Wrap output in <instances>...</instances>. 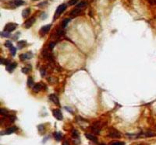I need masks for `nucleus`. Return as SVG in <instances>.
<instances>
[{
    "mask_svg": "<svg viewBox=\"0 0 156 145\" xmlns=\"http://www.w3.org/2000/svg\"><path fill=\"white\" fill-rule=\"evenodd\" d=\"M66 9V4H61L59 6H58L56 11H55V16H54V19H55L57 17L59 16V15L64 12V10Z\"/></svg>",
    "mask_w": 156,
    "mask_h": 145,
    "instance_id": "nucleus-1",
    "label": "nucleus"
},
{
    "mask_svg": "<svg viewBox=\"0 0 156 145\" xmlns=\"http://www.w3.org/2000/svg\"><path fill=\"white\" fill-rule=\"evenodd\" d=\"M17 25L16 23H8L5 26V31H7V32H12L13 31L14 29H15L16 27H17Z\"/></svg>",
    "mask_w": 156,
    "mask_h": 145,
    "instance_id": "nucleus-2",
    "label": "nucleus"
},
{
    "mask_svg": "<svg viewBox=\"0 0 156 145\" xmlns=\"http://www.w3.org/2000/svg\"><path fill=\"white\" fill-rule=\"evenodd\" d=\"M52 115L59 120H63V114H62V112L59 109H54V110H52Z\"/></svg>",
    "mask_w": 156,
    "mask_h": 145,
    "instance_id": "nucleus-3",
    "label": "nucleus"
},
{
    "mask_svg": "<svg viewBox=\"0 0 156 145\" xmlns=\"http://www.w3.org/2000/svg\"><path fill=\"white\" fill-rule=\"evenodd\" d=\"M108 136L112 138H119V137H121V134H120L119 131L116 130H113L109 132V134H108Z\"/></svg>",
    "mask_w": 156,
    "mask_h": 145,
    "instance_id": "nucleus-4",
    "label": "nucleus"
},
{
    "mask_svg": "<svg viewBox=\"0 0 156 145\" xmlns=\"http://www.w3.org/2000/svg\"><path fill=\"white\" fill-rule=\"evenodd\" d=\"M42 88H45V85L43 83H37L34 85L33 87V90L35 92H38L39 91H41Z\"/></svg>",
    "mask_w": 156,
    "mask_h": 145,
    "instance_id": "nucleus-5",
    "label": "nucleus"
},
{
    "mask_svg": "<svg viewBox=\"0 0 156 145\" xmlns=\"http://www.w3.org/2000/svg\"><path fill=\"white\" fill-rule=\"evenodd\" d=\"M32 57H33V54L31 53H25V54H22L20 55V59L21 61H25L27 60V59H31Z\"/></svg>",
    "mask_w": 156,
    "mask_h": 145,
    "instance_id": "nucleus-6",
    "label": "nucleus"
},
{
    "mask_svg": "<svg viewBox=\"0 0 156 145\" xmlns=\"http://www.w3.org/2000/svg\"><path fill=\"white\" fill-rule=\"evenodd\" d=\"M34 22H35V18H34V17H31V18H30L28 20H27V21H26L25 24H24L25 28H27V29L30 28L31 26H33V24L34 23Z\"/></svg>",
    "mask_w": 156,
    "mask_h": 145,
    "instance_id": "nucleus-7",
    "label": "nucleus"
},
{
    "mask_svg": "<svg viewBox=\"0 0 156 145\" xmlns=\"http://www.w3.org/2000/svg\"><path fill=\"white\" fill-rule=\"evenodd\" d=\"M50 28H51V25H46V26H42L40 29V34H42V36H44V35L49 31Z\"/></svg>",
    "mask_w": 156,
    "mask_h": 145,
    "instance_id": "nucleus-8",
    "label": "nucleus"
},
{
    "mask_svg": "<svg viewBox=\"0 0 156 145\" xmlns=\"http://www.w3.org/2000/svg\"><path fill=\"white\" fill-rule=\"evenodd\" d=\"M49 99H50V100H51L52 102L55 103V105H57V106L59 105V98L57 97V96H55V94L50 95V96H49Z\"/></svg>",
    "mask_w": 156,
    "mask_h": 145,
    "instance_id": "nucleus-9",
    "label": "nucleus"
},
{
    "mask_svg": "<svg viewBox=\"0 0 156 145\" xmlns=\"http://www.w3.org/2000/svg\"><path fill=\"white\" fill-rule=\"evenodd\" d=\"M42 56L45 58L46 59H48V60L49 61H53V58H52V55L50 54V53H48L47 51H42Z\"/></svg>",
    "mask_w": 156,
    "mask_h": 145,
    "instance_id": "nucleus-10",
    "label": "nucleus"
},
{
    "mask_svg": "<svg viewBox=\"0 0 156 145\" xmlns=\"http://www.w3.org/2000/svg\"><path fill=\"white\" fill-rule=\"evenodd\" d=\"M81 13V9L76 8L73 10L71 11V13H70V16H73V17H75L76 16H78V15H80Z\"/></svg>",
    "mask_w": 156,
    "mask_h": 145,
    "instance_id": "nucleus-11",
    "label": "nucleus"
},
{
    "mask_svg": "<svg viewBox=\"0 0 156 145\" xmlns=\"http://www.w3.org/2000/svg\"><path fill=\"white\" fill-rule=\"evenodd\" d=\"M17 65V64L16 63V62H13V63H10L8 64V65H6V70L8 71V72H12L15 68L16 67Z\"/></svg>",
    "mask_w": 156,
    "mask_h": 145,
    "instance_id": "nucleus-12",
    "label": "nucleus"
},
{
    "mask_svg": "<svg viewBox=\"0 0 156 145\" xmlns=\"http://www.w3.org/2000/svg\"><path fill=\"white\" fill-rule=\"evenodd\" d=\"M85 136H86V137L88 139V140H91L93 142H98V138H97L96 137H95V136L92 135V134H85Z\"/></svg>",
    "mask_w": 156,
    "mask_h": 145,
    "instance_id": "nucleus-13",
    "label": "nucleus"
},
{
    "mask_svg": "<svg viewBox=\"0 0 156 145\" xmlns=\"http://www.w3.org/2000/svg\"><path fill=\"white\" fill-rule=\"evenodd\" d=\"M92 130L95 133V134H99L100 132V126L98 123H95L92 126Z\"/></svg>",
    "mask_w": 156,
    "mask_h": 145,
    "instance_id": "nucleus-14",
    "label": "nucleus"
},
{
    "mask_svg": "<svg viewBox=\"0 0 156 145\" xmlns=\"http://www.w3.org/2000/svg\"><path fill=\"white\" fill-rule=\"evenodd\" d=\"M16 130V126H13V127H10V128H8L6 130H5V134H11L14 133Z\"/></svg>",
    "mask_w": 156,
    "mask_h": 145,
    "instance_id": "nucleus-15",
    "label": "nucleus"
},
{
    "mask_svg": "<svg viewBox=\"0 0 156 145\" xmlns=\"http://www.w3.org/2000/svg\"><path fill=\"white\" fill-rule=\"evenodd\" d=\"M29 14H30V9L29 8L25 9V10H23L22 12V16L23 18H27Z\"/></svg>",
    "mask_w": 156,
    "mask_h": 145,
    "instance_id": "nucleus-16",
    "label": "nucleus"
},
{
    "mask_svg": "<svg viewBox=\"0 0 156 145\" xmlns=\"http://www.w3.org/2000/svg\"><path fill=\"white\" fill-rule=\"evenodd\" d=\"M26 45H27V42H26L25 40H21V41H19V42L17 43V47H18L20 49L23 48V47H24Z\"/></svg>",
    "mask_w": 156,
    "mask_h": 145,
    "instance_id": "nucleus-17",
    "label": "nucleus"
},
{
    "mask_svg": "<svg viewBox=\"0 0 156 145\" xmlns=\"http://www.w3.org/2000/svg\"><path fill=\"white\" fill-rule=\"evenodd\" d=\"M54 137H55V139L57 141H59L61 139H62V137H63V135H62V134L60 132H56L55 134V135H54Z\"/></svg>",
    "mask_w": 156,
    "mask_h": 145,
    "instance_id": "nucleus-18",
    "label": "nucleus"
},
{
    "mask_svg": "<svg viewBox=\"0 0 156 145\" xmlns=\"http://www.w3.org/2000/svg\"><path fill=\"white\" fill-rule=\"evenodd\" d=\"M87 5V2L86 1H82L81 2H79V3L76 5V8H79V9L83 8L84 6H86Z\"/></svg>",
    "mask_w": 156,
    "mask_h": 145,
    "instance_id": "nucleus-19",
    "label": "nucleus"
},
{
    "mask_svg": "<svg viewBox=\"0 0 156 145\" xmlns=\"http://www.w3.org/2000/svg\"><path fill=\"white\" fill-rule=\"evenodd\" d=\"M27 85H28V87H32L33 85H34V80L31 77H29L28 79H27Z\"/></svg>",
    "mask_w": 156,
    "mask_h": 145,
    "instance_id": "nucleus-20",
    "label": "nucleus"
},
{
    "mask_svg": "<svg viewBox=\"0 0 156 145\" xmlns=\"http://www.w3.org/2000/svg\"><path fill=\"white\" fill-rule=\"evenodd\" d=\"M13 3H14V5H15V6H20V5H23L24 2L22 1V0H16V1L13 2Z\"/></svg>",
    "mask_w": 156,
    "mask_h": 145,
    "instance_id": "nucleus-21",
    "label": "nucleus"
},
{
    "mask_svg": "<svg viewBox=\"0 0 156 145\" xmlns=\"http://www.w3.org/2000/svg\"><path fill=\"white\" fill-rule=\"evenodd\" d=\"M70 21V19H64L63 23H62V27L63 28H66V26L67 24H68V23Z\"/></svg>",
    "mask_w": 156,
    "mask_h": 145,
    "instance_id": "nucleus-22",
    "label": "nucleus"
},
{
    "mask_svg": "<svg viewBox=\"0 0 156 145\" xmlns=\"http://www.w3.org/2000/svg\"><path fill=\"white\" fill-rule=\"evenodd\" d=\"M72 136H73V137H74V138H78L79 132L76 130H73L72 131Z\"/></svg>",
    "mask_w": 156,
    "mask_h": 145,
    "instance_id": "nucleus-23",
    "label": "nucleus"
},
{
    "mask_svg": "<svg viewBox=\"0 0 156 145\" xmlns=\"http://www.w3.org/2000/svg\"><path fill=\"white\" fill-rule=\"evenodd\" d=\"M1 35H2V37H10V32H7V31H4V32H2Z\"/></svg>",
    "mask_w": 156,
    "mask_h": 145,
    "instance_id": "nucleus-24",
    "label": "nucleus"
},
{
    "mask_svg": "<svg viewBox=\"0 0 156 145\" xmlns=\"http://www.w3.org/2000/svg\"><path fill=\"white\" fill-rule=\"evenodd\" d=\"M10 51H11V54H12V56H15L16 55V47H12L10 48Z\"/></svg>",
    "mask_w": 156,
    "mask_h": 145,
    "instance_id": "nucleus-25",
    "label": "nucleus"
},
{
    "mask_svg": "<svg viewBox=\"0 0 156 145\" xmlns=\"http://www.w3.org/2000/svg\"><path fill=\"white\" fill-rule=\"evenodd\" d=\"M31 69V67H25V68H23L21 69V72H23L24 74H27V73H28V72L30 71Z\"/></svg>",
    "mask_w": 156,
    "mask_h": 145,
    "instance_id": "nucleus-26",
    "label": "nucleus"
},
{
    "mask_svg": "<svg viewBox=\"0 0 156 145\" xmlns=\"http://www.w3.org/2000/svg\"><path fill=\"white\" fill-rule=\"evenodd\" d=\"M5 47H8V48H11L12 47H13V44H12V42L11 41H10V40H8V41H6V42L5 43Z\"/></svg>",
    "mask_w": 156,
    "mask_h": 145,
    "instance_id": "nucleus-27",
    "label": "nucleus"
},
{
    "mask_svg": "<svg viewBox=\"0 0 156 145\" xmlns=\"http://www.w3.org/2000/svg\"><path fill=\"white\" fill-rule=\"evenodd\" d=\"M110 145H125L124 142H119V141H114L112 142Z\"/></svg>",
    "mask_w": 156,
    "mask_h": 145,
    "instance_id": "nucleus-28",
    "label": "nucleus"
},
{
    "mask_svg": "<svg viewBox=\"0 0 156 145\" xmlns=\"http://www.w3.org/2000/svg\"><path fill=\"white\" fill-rule=\"evenodd\" d=\"M10 62L8 60H5V59L3 58H1V64H5V65H8Z\"/></svg>",
    "mask_w": 156,
    "mask_h": 145,
    "instance_id": "nucleus-29",
    "label": "nucleus"
},
{
    "mask_svg": "<svg viewBox=\"0 0 156 145\" xmlns=\"http://www.w3.org/2000/svg\"><path fill=\"white\" fill-rule=\"evenodd\" d=\"M0 112H1V114L4 115V116H6V115H8V111L5 109H1Z\"/></svg>",
    "mask_w": 156,
    "mask_h": 145,
    "instance_id": "nucleus-30",
    "label": "nucleus"
},
{
    "mask_svg": "<svg viewBox=\"0 0 156 145\" xmlns=\"http://www.w3.org/2000/svg\"><path fill=\"white\" fill-rule=\"evenodd\" d=\"M78 2V0H70L69 2V5H74V4H76Z\"/></svg>",
    "mask_w": 156,
    "mask_h": 145,
    "instance_id": "nucleus-31",
    "label": "nucleus"
},
{
    "mask_svg": "<svg viewBox=\"0 0 156 145\" xmlns=\"http://www.w3.org/2000/svg\"><path fill=\"white\" fill-rule=\"evenodd\" d=\"M55 46V42L50 43V44H49V49H50V50H52V49L54 48Z\"/></svg>",
    "mask_w": 156,
    "mask_h": 145,
    "instance_id": "nucleus-32",
    "label": "nucleus"
},
{
    "mask_svg": "<svg viewBox=\"0 0 156 145\" xmlns=\"http://www.w3.org/2000/svg\"><path fill=\"white\" fill-rule=\"evenodd\" d=\"M38 130H39V131L44 130H45V128H44V126L42 125H42H39V126H38Z\"/></svg>",
    "mask_w": 156,
    "mask_h": 145,
    "instance_id": "nucleus-33",
    "label": "nucleus"
},
{
    "mask_svg": "<svg viewBox=\"0 0 156 145\" xmlns=\"http://www.w3.org/2000/svg\"><path fill=\"white\" fill-rule=\"evenodd\" d=\"M41 73H42V75L44 76V75H45V69H42V70H41Z\"/></svg>",
    "mask_w": 156,
    "mask_h": 145,
    "instance_id": "nucleus-34",
    "label": "nucleus"
},
{
    "mask_svg": "<svg viewBox=\"0 0 156 145\" xmlns=\"http://www.w3.org/2000/svg\"><path fill=\"white\" fill-rule=\"evenodd\" d=\"M63 145H69V143L67 141H64L63 143Z\"/></svg>",
    "mask_w": 156,
    "mask_h": 145,
    "instance_id": "nucleus-35",
    "label": "nucleus"
},
{
    "mask_svg": "<svg viewBox=\"0 0 156 145\" xmlns=\"http://www.w3.org/2000/svg\"><path fill=\"white\" fill-rule=\"evenodd\" d=\"M101 145H105V144H102Z\"/></svg>",
    "mask_w": 156,
    "mask_h": 145,
    "instance_id": "nucleus-36",
    "label": "nucleus"
},
{
    "mask_svg": "<svg viewBox=\"0 0 156 145\" xmlns=\"http://www.w3.org/2000/svg\"><path fill=\"white\" fill-rule=\"evenodd\" d=\"M32 1H38V0H32Z\"/></svg>",
    "mask_w": 156,
    "mask_h": 145,
    "instance_id": "nucleus-37",
    "label": "nucleus"
}]
</instances>
